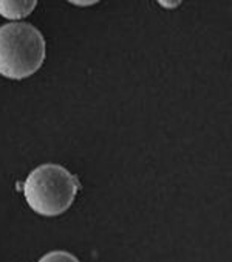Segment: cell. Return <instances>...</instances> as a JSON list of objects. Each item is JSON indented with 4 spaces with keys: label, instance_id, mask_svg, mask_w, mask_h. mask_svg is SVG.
I'll list each match as a JSON object with an SVG mask.
<instances>
[{
    "label": "cell",
    "instance_id": "obj_1",
    "mask_svg": "<svg viewBox=\"0 0 232 262\" xmlns=\"http://www.w3.org/2000/svg\"><path fill=\"white\" fill-rule=\"evenodd\" d=\"M45 61V39L27 22L0 27V75L8 79H25L34 75Z\"/></svg>",
    "mask_w": 232,
    "mask_h": 262
},
{
    "label": "cell",
    "instance_id": "obj_2",
    "mask_svg": "<svg viewBox=\"0 0 232 262\" xmlns=\"http://www.w3.org/2000/svg\"><path fill=\"white\" fill-rule=\"evenodd\" d=\"M81 185L79 180L61 165L47 163L36 168L24 185L28 206L34 213L54 217L72 206Z\"/></svg>",
    "mask_w": 232,
    "mask_h": 262
},
{
    "label": "cell",
    "instance_id": "obj_3",
    "mask_svg": "<svg viewBox=\"0 0 232 262\" xmlns=\"http://www.w3.org/2000/svg\"><path fill=\"white\" fill-rule=\"evenodd\" d=\"M39 0H0V16L8 20H20L33 13Z\"/></svg>",
    "mask_w": 232,
    "mask_h": 262
},
{
    "label": "cell",
    "instance_id": "obj_4",
    "mask_svg": "<svg viewBox=\"0 0 232 262\" xmlns=\"http://www.w3.org/2000/svg\"><path fill=\"white\" fill-rule=\"evenodd\" d=\"M78 260V257L72 253H67V251H61V250H57V251H51L45 256L40 257V260Z\"/></svg>",
    "mask_w": 232,
    "mask_h": 262
},
{
    "label": "cell",
    "instance_id": "obj_5",
    "mask_svg": "<svg viewBox=\"0 0 232 262\" xmlns=\"http://www.w3.org/2000/svg\"><path fill=\"white\" fill-rule=\"evenodd\" d=\"M156 2L166 10H173L181 5V0H156Z\"/></svg>",
    "mask_w": 232,
    "mask_h": 262
},
{
    "label": "cell",
    "instance_id": "obj_6",
    "mask_svg": "<svg viewBox=\"0 0 232 262\" xmlns=\"http://www.w3.org/2000/svg\"><path fill=\"white\" fill-rule=\"evenodd\" d=\"M72 5H76V7H91V5H96L101 0H67Z\"/></svg>",
    "mask_w": 232,
    "mask_h": 262
}]
</instances>
